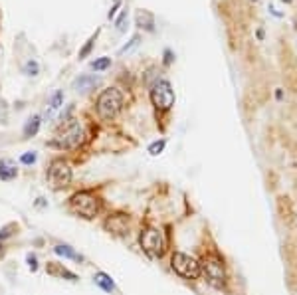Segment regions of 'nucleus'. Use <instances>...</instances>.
Returning <instances> with one entry per match:
<instances>
[{"instance_id": "f257e3e1", "label": "nucleus", "mask_w": 297, "mask_h": 295, "mask_svg": "<svg viewBox=\"0 0 297 295\" xmlns=\"http://www.w3.org/2000/svg\"><path fill=\"white\" fill-rule=\"evenodd\" d=\"M68 206H70V212H74L75 216H79L83 220H95L103 212V198L95 190L85 188V190H77L70 196Z\"/></svg>"}, {"instance_id": "a878e982", "label": "nucleus", "mask_w": 297, "mask_h": 295, "mask_svg": "<svg viewBox=\"0 0 297 295\" xmlns=\"http://www.w3.org/2000/svg\"><path fill=\"white\" fill-rule=\"evenodd\" d=\"M26 74L28 75H36L38 74V64L36 62H28L26 64Z\"/></svg>"}, {"instance_id": "ddd939ff", "label": "nucleus", "mask_w": 297, "mask_h": 295, "mask_svg": "<svg viewBox=\"0 0 297 295\" xmlns=\"http://www.w3.org/2000/svg\"><path fill=\"white\" fill-rule=\"evenodd\" d=\"M93 281H95V285H99L105 293H113L115 291V281L111 279V275H107L105 271H97L95 275H93Z\"/></svg>"}, {"instance_id": "4468645a", "label": "nucleus", "mask_w": 297, "mask_h": 295, "mask_svg": "<svg viewBox=\"0 0 297 295\" xmlns=\"http://www.w3.org/2000/svg\"><path fill=\"white\" fill-rule=\"evenodd\" d=\"M137 26L147 30V32H153L155 30V16L148 10H139L137 12Z\"/></svg>"}, {"instance_id": "72a5a7b5", "label": "nucleus", "mask_w": 297, "mask_h": 295, "mask_svg": "<svg viewBox=\"0 0 297 295\" xmlns=\"http://www.w3.org/2000/svg\"><path fill=\"white\" fill-rule=\"evenodd\" d=\"M254 2H258V0H254Z\"/></svg>"}, {"instance_id": "f03ea898", "label": "nucleus", "mask_w": 297, "mask_h": 295, "mask_svg": "<svg viewBox=\"0 0 297 295\" xmlns=\"http://www.w3.org/2000/svg\"><path fill=\"white\" fill-rule=\"evenodd\" d=\"M97 115L103 121H111L123 109V93L117 87H107L97 97Z\"/></svg>"}, {"instance_id": "b1692460", "label": "nucleus", "mask_w": 297, "mask_h": 295, "mask_svg": "<svg viewBox=\"0 0 297 295\" xmlns=\"http://www.w3.org/2000/svg\"><path fill=\"white\" fill-rule=\"evenodd\" d=\"M125 24H127V10H123L121 16L117 18V30L123 32V30H125Z\"/></svg>"}, {"instance_id": "f3484780", "label": "nucleus", "mask_w": 297, "mask_h": 295, "mask_svg": "<svg viewBox=\"0 0 297 295\" xmlns=\"http://www.w3.org/2000/svg\"><path fill=\"white\" fill-rule=\"evenodd\" d=\"M109 66H111V58H99V60H95V62L91 64V68H93L95 72H105Z\"/></svg>"}, {"instance_id": "20e7f679", "label": "nucleus", "mask_w": 297, "mask_h": 295, "mask_svg": "<svg viewBox=\"0 0 297 295\" xmlns=\"http://www.w3.org/2000/svg\"><path fill=\"white\" fill-rule=\"evenodd\" d=\"M72 178H74V171H72L70 163L64 159H54L46 169V180H48L50 188H54V190L68 188L72 184Z\"/></svg>"}, {"instance_id": "9b49d317", "label": "nucleus", "mask_w": 297, "mask_h": 295, "mask_svg": "<svg viewBox=\"0 0 297 295\" xmlns=\"http://www.w3.org/2000/svg\"><path fill=\"white\" fill-rule=\"evenodd\" d=\"M18 176V169L16 163H12L10 159H0V180L10 182Z\"/></svg>"}, {"instance_id": "cd10ccee", "label": "nucleus", "mask_w": 297, "mask_h": 295, "mask_svg": "<svg viewBox=\"0 0 297 295\" xmlns=\"http://www.w3.org/2000/svg\"><path fill=\"white\" fill-rule=\"evenodd\" d=\"M117 8H119V0H115V6L109 10V18H113V16H115V10H117Z\"/></svg>"}, {"instance_id": "9d476101", "label": "nucleus", "mask_w": 297, "mask_h": 295, "mask_svg": "<svg viewBox=\"0 0 297 295\" xmlns=\"http://www.w3.org/2000/svg\"><path fill=\"white\" fill-rule=\"evenodd\" d=\"M46 271L54 277H62V279H68V281H77V275L74 271H70L68 268H64L62 264H56V262H50L46 266Z\"/></svg>"}, {"instance_id": "2eb2a0df", "label": "nucleus", "mask_w": 297, "mask_h": 295, "mask_svg": "<svg viewBox=\"0 0 297 295\" xmlns=\"http://www.w3.org/2000/svg\"><path fill=\"white\" fill-rule=\"evenodd\" d=\"M97 77H93V75H81L79 79H75V83H74V87L77 89V91H89V89H93L95 85H97Z\"/></svg>"}, {"instance_id": "c85d7f7f", "label": "nucleus", "mask_w": 297, "mask_h": 295, "mask_svg": "<svg viewBox=\"0 0 297 295\" xmlns=\"http://www.w3.org/2000/svg\"><path fill=\"white\" fill-rule=\"evenodd\" d=\"M165 56H167V60H165V64H171V62H173V54H171V52L167 50V52H165Z\"/></svg>"}, {"instance_id": "423d86ee", "label": "nucleus", "mask_w": 297, "mask_h": 295, "mask_svg": "<svg viewBox=\"0 0 297 295\" xmlns=\"http://www.w3.org/2000/svg\"><path fill=\"white\" fill-rule=\"evenodd\" d=\"M200 270H202V273H204L206 281H208L212 287H216V289L226 287V283H228V275H226L224 262H222L218 256H214V254L204 256V258H202V262H200Z\"/></svg>"}, {"instance_id": "412c9836", "label": "nucleus", "mask_w": 297, "mask_h": 295, "mask_svg": "<svg viewBox=\"0 0 297 295\" xmlns=\"http://www.w3.org/2000/svg\"><path fill=\"white\" fill-rule=\"evenodd\" d=\"M62 101H64V93H62V91L54 93L52 99H50V109H58V107L62 105Z\"/></svg>"}, {"instance_id": "6e6552de", "label": "nucleus", "mask_w": 297, "mask_h": 295, "mask_svg": "<svg viewBox=\"0 0 297 295\" xmlns=\"http://www.w3.org/2000/svg\"><path fill=\"white\" fill-rule=\"evenodd\" d=\"M151 101L159 111H167L174 105V89H173L171 81L159 79L151 87Z\"/></svg>"}, {"instance_id": "0eeeda50", "label": "nucleus", "mask_w": 297, "mask_h": 295, "mask_svg": "<svg viewBox=\"0 0 297 295\" xmlns=\"http://www.w3.org/2000/svg\"><path fill=\"white\" fill-rule=\"evenodd\" d=\"M171 268L182 279H198V277L202 275L200 262L194 260L188 254H184V252H173V256H171Z\"/></svg>"}, {"instance_id": "aec40b11", "label": "nucleus", "mask_w": 297, "mask_h": 295, "mask_svg": "<svg viewBox=\"0 0 297 295\" xmlns=\"http://www.w3.org/2000/svg\"><path fill=\"white\" fill-rule=\"evenodd\" d=\"M26 264H28V270H30V271H38V268H40V264H38V256H36V254H32V252L26 256Z\"/></svg>"}, {"instance_id": "473e14b6", "label": "nucleus", "mask_w": 297, "mask_h": 295, "mask_svg": "<svg viewBox=\"0 0 297 295\" xmlns=\"http://www.w3.org/2000/svg\"><path fill=\"white\" fill-rule=\"evenodd\" d=\"M281 2H285V4H289V2H293V0H281Z\"/></svg>"}, {"instance_id": "4be33fe9", "label": "nucleus", "mask_w": 297, "mask_h": 295, "mask_svg": "<svg viewBox=\"0 0 297 295\" xmlns=\"http://www.w3.org/2000/svg\"><path fill=\"white\" fill-rule=\"evenodd\" d=\"M14 228H18V226H16L14 222H10V224H6V226H4L2 230H0V240H2V242H4L6 238H10V236L14 234V232H10V230H14Z\"/></svg>"}, {"instance_id": "5701e85b", "label": "nucleus", "mask_w": 297, "mask_h": 295, "mask_svg": "<svg viewBox=\"0 0 297 295\" xmlns=\"http://www.w3.org/2000/svg\"><path fill=\"white\" fill-rule=\"evenodd\" d=\"M95 36H97V34H95ZM95 36H91V38H89V42L83 46V50L79 52V58H85V56L91 52V48H93V42H95Z\"/></svg>"}, {"instance_id": "dca6fc26", "label": "nucleus", "mask_w": 297, "mask_h": 295, "mask_svg": "<svg viewBox=\"0 0 297 295\" xmlns=\"http://www.w3.org/2000/svg\"><path fill=\"white\" fill-rule=\"evenodd\" d=\"M40 125H42V119H40L38 115L30 117V119L26 121V125H24V129H22L24 137H34V135L40 131Z\"/></svg>"}, {"instance_id": "7ed1b4c3", "label": "nucleus", "mask_w": 297, "mask_h": 295, "mask_svg": "<svg viewBox=\"0 0 297 295\" xmlns=\"http://www.w3.org/2000/svg\"><path fill=\"white\" fill-rule=\"evenodd\" d=\"M83 143H85V131L79 125V121H75V119H70V123L64 125L62 131L58 133V137L52 141L54 147L66 149V151H75Z\"/></svg>"}, {"instance_id": "393cba45", "label": "nucleus", "mask_w": 297, "mask_h": 295, "mask_svg": "<svg viewBox=\"0 0 297 295\" xmlns=\"http://www.w3.org/2000/svg\"><path fill=\"white\" fill-rule=\"evenodd\" d=\"M139 42H141V36H139V34H137V36H133V40H131V44H127L125 48H121V54H125V52H129V50H131V48H135V46H137Z\"/></svg>"}, {"instance_id": "1a4fd4ad", "label": "nucleus", "mask_w": 297, "mask_h": 295, "mask_svg": "<svg viewBox=\"0 0 297 295\" xmlns=\"http://www.w3.org/2000/svg\"><path fill=\"white\" fill-rule=\"evenodd\" d=\"M103 226H105L107 232L123 234V232L127 230V216H123V214H113V216H111V214H109Z\"/></svg>"}, {"instance_id": "7c9ffc66", "label": "nucleus", "mask_w": 297, "mask_h": 295, "mask_svg": "<svg viewBox=\"0 0 297 295\" xmlns=\"http://www.w3.org/2000/svg\"><path fill=\"white\" fill-rule=\"evenodd\" d=\"M275 97H277V99H281V97H283V93H281V89H277V91H275Z\"/></svg>"}, {"instance_id": "c756f323", "label": "nucleus", "mask_w": 297, "mask_h": 295, "mask_svg": "<svg viewBox=\"0 0 297 295\" xmlns=\"http://www.w3.org/2000/svg\"><path fill=\"white\" fill-rule=\"evenodd\" d=\"M4 252H6V250H4V242H2V240H0V258H2V256H4Z\"/></svg>"}, {"instance_id": "bb28decb", "label": "nucleus", "mask_w": 297, "mask_h": 295, "mask_svg": "<svg viewBox=\"0 0 297 295\" xmlns=\"http://www.w3.org/2000/svg\"><path fill=\"white\" fill-rule=\"evenodd\" d=\"M34 206H36V208H48V200H46V198H42V196H40V198H36Z\"/></svg>"}, {"instance_id": "6ab92c4d", "label": "nucleus", "mask_w": 297, "mask_h": 295, "mask_svg": "<svg viewBox=\"0 0 297 295\" xmlns=\"http://www.w3.org/2000/svg\"><path fill=\"white\" fill-rule=\"evenodd\" d=\"M38 161V155L34 153V151H28V153H24L22 157H20V165H24V167H30V165H34Z\"/></svg>"}, {"instance_id": "a211bd4d", "label": "nucleus", "mask_w": 297, "mask_h": 295, "mask_svg": "<svg viewBox=\"0 0 297 295\" xmlns=\"http://www.w3.org/2000/svg\"><path fill=\"white\" fill-rule=\"evenodd\" d=\"M165 145H167V141H165V139H161V141H155L151 147H148V153H151L153 157L161 155V153H163V149H165Z\"/></svg>"}, {"instance_id": "2f4dec72", "label": "nucleus", "mask_w": 297, "mask_h": 295, "mask_svg": "<svg viewBox=\"0 0 297 295\" xmlns=\"http://www.w3.org/2000/svg\"><path fill=\"white\" fill-rule=\"evenodd\" d=\"M258 40H264V30H258Z\"/></svg>"}, {"instance_id": "f8f14e48", "label": "nucleus", "mask_w": 297, "mask_h": 295, "mask_svg": "<svg viewBox=\"0 0 297 295\" xmlns=\"http://www.w3.org/2000/svg\"><path fill=\"white\" fill-rule=\"evenodd\" d=\"M54 254L56 256H60V258H66V260H74V262H83V256L81 254H77L72 246H68V244H58V246H54Z\"/></svg>"}, {"instance_id": "39448f33", "label": "nucleus", "mask_w": 297, "mask_h": 295, "mask_svg": "<svg viewBox=\"0 0 297 295\" xmlns=\"http://www.w3.org/2000/svg\"><path fill=\"white\" fill-rule=\"evenodd\" d=\"M139 244L148 258H163V254L167 250V242H165L163 232L159 228H153V226H147L141 230Z\"/></svg>"}]
</instances>
